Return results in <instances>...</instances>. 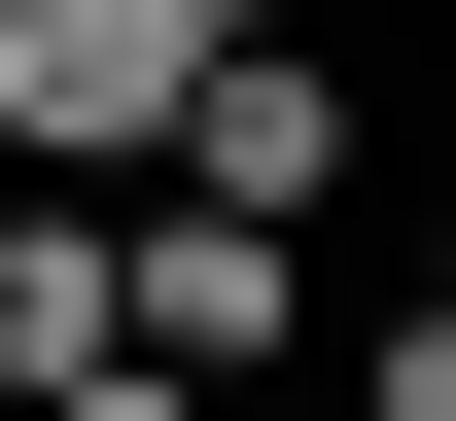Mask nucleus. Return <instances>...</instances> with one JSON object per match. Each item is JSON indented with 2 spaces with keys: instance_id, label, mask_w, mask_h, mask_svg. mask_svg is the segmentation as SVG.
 Returning a JSON list of instances; mask_svg holds the SVG:
<instances>
[{
  "instance_id": "f257e3e1",
  "label": "nucleus",
  "mask_w": 456,
  "mask_h": 421,
  "mask_svg": "<svg viewBox=\"0 0 456 421\" xmlns=\"http://www.w3.org/2000/svg\"><path fill=\"white\" fill-rule=\"evenodd\" d=\"M175 106H211V0H0V176H175Z\"/></svg>"
},
{
  "instance_id": "39448f33",
  "label": "nucleus",
  "mask_w": 456,
  "mask_h": 421,
  "mask_svg": "<svg viewBox=\"0 0 456 421\" xmlns=\"http://www.w3.org/2000/svg\"><path fill=\"white\" fill-rule=\"evenodd\" d=\"M387 421H456V281H421V316H387Z\"/></svg>"
},
{
  "instance_id": "20e7f679",
  "label": "nucleus",
  "mask_w": 456,
  "mask_h": 421,
  "mask_svg": "<svg viewBox=\"0 0 456 421\" xmlns=\"http://www.w3.org/2000/svg\"><path fill=\"white\" fill-rule=\"evenodd\" d=\"M36 421H211V386H175V352H70V386H36Z\"/></svg>"
},
{
  "instance_id": "f03ea898",
  "label": "nucleus",
  "mask_w": 456,
  "mask_h": 421,
  "mask_svg": "<svg viewBox=\"0 0 456 421\" xmlns=\"http://www.w3.org/2000/svg\"><path fill=\"white\" fill-rule=\"evenodd\" d=\"M175 176H211V211H316V176H351V106H316V36H281V0L211 36V106H175Z\"/></svg>"
},
{
  "instance_id": "7ed1b4c3",
  "label": "nucleus",
  "mask_w": 456,
  "mask_h": 421,
  "mask_svg": "<svg viewBox=\"0 0 456 421\" xmlns=\"http://www.w3.org/2000/svg\"><path fill=\"white\" fill-rule=\"evenodd\" d=\"M70 352H106V176H36V211H0V421H36Z\"/></svg>"
},
{
  "instance_id": "423d86ee",
  "label": "nucleus",
  "mask_w": 456,
  "mask_h": 421,
  "mask_svg": "<svg viewBox=\"0 0 456 421\" xmlns=\"http://www.w3.org/2000/svg\"><path fill=\"white\" fill-rule=\"evenodd\" d=\"M211 36H246V0H211Z\"/></svg>"
}]
</instances>
